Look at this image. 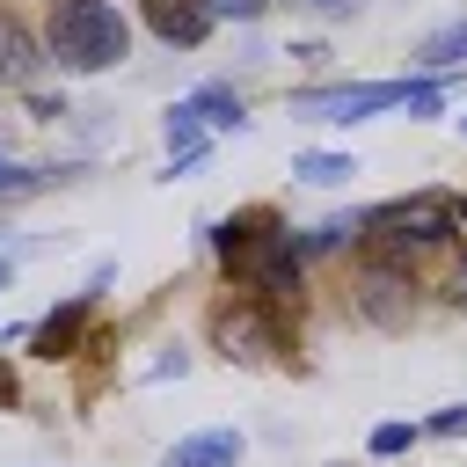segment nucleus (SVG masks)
<instances>
[{
	"label": "nucleus",
	"mask_w": 467,
	"mask_h": 467,
	"mask_svg": "<svg viewBox=\"0 0 467 467\" xmlns=\"http://www.w3.org/2000/svg\"><path fill=\"white\" fill-rule=\"evenodd\" d=\"M212 255L226 263V277H241L248 292H270V299H292L299 292V241L277 226V212H234L212 226Z\"/></svg>",
	"instance_id": "f257e3e1"
},
{
	"label": "nucleus",
	"mask_w": 467,
	"mask_h": 467,
	"mask_svg": "<svg viewBox=\"0 0 467 467\" xmlns=\"http://www.w3.org/2000/svg\"><path fill=\"white\" fill-rule=\"evenodd\" d=\"M44 51L58 73H109L131 58V22L117 0H51L44 7Z\"/></svg>",
	"instance_id": "f03ea898"
},
{
	"label": "nucleus",
	"mask_w": 467,
	"mask_h": 467,
	"mask_svg": "<svg viewBox=\"0 0 467 467\" xmlns=\"http://www.w3.org/2000/svg\"><path fill=\"white\" fill-rule=\"evenodd\" d=\"M387 109L438 117L445 88L438 80H343V88H299L292 95V117H314V124H365V117H387Z\"/></svg>",
	"instance_id": "7ed1b4c3"
},
{
	"label": "nucleus",
	"mask_w": 467,
	"mask_h": 467,
	"mask_svg": "<svg viewBox=\"0 0 467 467\" xmlns=\"http://www.w3.org/2000/svg\"><path fill=\"white\" fill-rule=\"evenodd\" d=\"M387 255H409V248H438V241H452L460 234V212H452V197H438V190H416V197H394V204H372L365 219H358Z\"/></svg>",
	"instance_id": "20e7f679"
},
{
	"label": "nucleus",
	"mask_w": 467,
	"mask_h": 467,
	"mask_svg": "<svg viewBox=\"0 0 467 467\" xmlns=\"http://www.w3.org/2000/svg\"><path fill=\"white\" fill-rule=\"evenodd\" d=\"M212 350H219L226 365H270V350H277V321L255 306V292H234V299L212 306Z\"/></svg>",
	"instance_id": "39448f33"
},
{
	"label": "nucleus",
	"mask_w": 467,
	"mask_h": 467,
	"mask_svg": "<svg viewBox=\"0 0 467 467\" xmlns=\"http://www.w3.org/2000/svg\"><path fill=\"white\" fill-rule=\"evenodd\" d=\"M139 7H146V29H153L168 51H197V44L212 36V22H219L204 0H139Z\"/></svg>",
	"instance_id": "423d86ee"
},
{
	"label": "nucleus",
	"mask_w": 467,
	"mask_h": 467,
	"mask_svg": "<svg viewBox=\"0 0 467 467\" xmlns=\"http://www.w3.org/2000/svg\"><path fill=\"white\" fill-rule=\"evenodd\" d=\"M44 66H51L44 36H36V29H29L15 7H0V88H29Z\"/></svg>",
	"instance_id": "0eeeda50"
},
{
	"label": "nucleus",
	"mask_w": 467,
	"mask_h": 467,
	"mask_svg": "<svg viewBox=\"0 0 467 467\" xmlns=\"http://www.w3.org/2000/svg\"><path fill=\"white\" fill-rule=\"evenodd\" d=\"M161 467H241V431H226V423L190 431V438H175V445H168V460H161Z\"/></svg>",
	"instance_id": "6e6552de"
},
{
	"label": "nucleus",
	"mask_w": 467,
	"mask_h": 467,
	"mask_svg": "<svg viewBox=\"0 0 467 467\" xmlns=\"http://www.w3.org/2000/svg\"><path fill=\"white\" fill-rule=\"evenodd\" d=\"M409 292H416V285H409L401 270H365V285H358V306H365L379 328H401V321H409V306H416Z\"/></svg>",
	"instance_id": "1a4fd4ad"
},
{
	"label": "nucleus",
	"mask_w": 467,
	"mask_h": 467,
	"mask_svg": "<svg viewBox=\"0 0 467 467\" xmlns=\"http://www.w3.org/2000/svg\"><path fill=\"white\" fill-rule=\"evenodd\" d=\"M88 306H95V285L73 292V299L36 328V358H73V343H80V328H88Z\"/></svg>",
	"instance_id": "9d476101"
},
{
	"label": "nucleus",
	"mask_w": 467,
	"mask_h": 467,
	"mask_svg": "<svg viewBox=\"0 0 467 467\" xmlns=\"http://www.w3.org/2000/svg\"><path fill=\"white\" fill-rule=\"evenodd\" d=\"M197 117H204V131H248V109H241V95L226 88V80H204L197 95Z\"/></svg>",
	"instance_id": "9b49d317"
},
{
	"label": "nucleus",
	"mask_w": 467,
	"mask_h": 467,
	"mask_svg": "<svg viewBox=\"0 0 467 467\" xmlns=\"http://www.w3.org/2000/svg\"><path fill=\"white\" fill-rule=\"evenodd\" d=\"M292 175H299V182H350L358 161H350V153H292Z\"/></svg>",
	"instance_id": "f8f14e48"
},
{
	"label": "nucleus",
	"mask_w": 467,
	"mask_h": 467,
	"mask_svg": "<svg viewBox=\"0 0 467 467\" xmlns=\"http://www.w3.org/2000/svg\"><path fill=\"white\" fill-rule=\"evenodd\" d=\"M431 73H445V66H460L467 58V22H452V29H438V36H423V51H416Z\"/></svg>",
	"instance_id": "ddd939ff"
},
{
	"label": "nucleus",
	"mask_w": 467,
	"mask_h": 467,
	"mask_svg": "<svg viewBox=\"0 0 467 467\" xmlns=\"http://www.w3.org/2000/svg\"><path fill=\"white\" fill-rule=\"evenodd\" d=\"M416 438H423V423H379V431H372V460H394V452H409Z\"/></svg>",
	"instance_id": "4468645a"
},
{
	"label": "nucleus",
	"mask_w": 467,
	"mask_h": 467,
	"mask_svg": "<svg viewBox=\"0 0 467 467\" xmlns=\"http://www.w3.org/2000/svg\"><path fill=\"white\" fill-rule=\"evenodd\" d=\"M343 241H350V219H328V226H314L299 241V255H321V248H343Z\"/></svg>",
	"instance_id": "2eb2a0df"
},
{
	"label": "nucleus",
	"mask_w": 467,
	"mask_h": 467,
	"mask_svg": "<svg viewBox=\"0 0 467 467\" xmlns=\"http://www.w3.org/2000/svg\"><path fill=\"white\" fill-rule=\"evenodd\" d=\"M460 431H467V401H452V409H438L423 423V438H460Z\"/></svg>",
	"instance_id": "dca6fc26"
},
{
	"label": "nucleus",
	"mask_w": 467,
	"mask_h": 467,
	"mask_svg": "<svg viewBox=\"0 0 467 467\" xmlns=\"http://www.w3.org/2000/svg\"><path fill=\"white\" fill-rule=\"evenodd\" d=\"M204 7H212L219 22H255V15L270 7V0H204Z\"/></svg>",
	"instance_id": "f3484780"
},
{
	"label": "nucleus",
	"mask_w": 467,
	"mask_h": 467,
	"mask_svg": "<svg viewBox=\"0 0 467 467\" xmlns=\"http://www.w3.org/2000/svg\"><path fill=\"white\" fill-rule=\"evenodd\" d=\"M292 7H314V15H343V7H358V0H292Z\"/></svg>",
	"instance_id": "a211bd4d"
},
{
	"label": "nucleus",
	"mask_w": 467,
	"mask_h": 467,
	"mask_svg": "<svg viewBox=\"0 0 467 467\" xmlns=\"http://www.w3.org/2000/svg\"><path fill=\"white\" fill-rule=\"evenodd\" d=\"M0 409H15V372H7V358H0Z\"/></svg>",
	"instance_id": "6ab92c4d"
},
{
	"label": "nucleus",
	"mask_w": 467,
	"mask_h": 467,
	"mask_svg": "<svg viewBox=\"0 0 467 467\" xmlns=\"http://www.w3.org/2000/svg\"><path fill=\"white\" fill-rule=\"evenodd\" d=\"M452 299H460V306H467V263H460V270H452Z\"/></svg>",
	"instance_id": "aec40b11"
},
{
	"label": "nucleus",
	"mask_w": 467,
	"mask_h": 467,
	"mask_svg": "<svg viewBox=\"0 0 467 467\" xmlns=\"http://www.w3.org/2000/svg\"><path fill=\"white\" fill-rule=\"evenodd\" d=\"M452 212H460V234H467V197H460V204H452Z\"/></svg>",
	"instance_id": "412c9836"
},
{
	"label": "nucleus",
	"mask_w": 467,
	"mask_h": 467,
	"mask_svg": "<svg viewBox=\"0 0 467 467\" xmlns=\"http://www.w3.org/2000/svg\"><path fill=\"white\" fill-rule=\"evenodd\" d=\"M460 139H467V117H460Z\"/></svg>",
	"instance_id": "4be33fe9"
},
{
	"label": "nucleus",
	"mask_w": 467,
	"mask_h": 467,
	"mask_svg": "<svg viewBox=\"0 0 467 467\" xmlns=\"http://www.w3.org/2000/svg\"><path fill=\"white\" fill-rule=\"evenodd\" d=\"M0 285H7V263H0Z\"/></svg>",
	"instance_id": "5701e85b"
},
{
	"label": "nucleus",
	"mask_w": 467,
	"mask_h": 467,
	"mask_svg": "<svg viewBox=\"0 0 467 467\" xmlns=\"http://www.w3.org/2000/svg\"><path fill=\"white\" fill-rule=\"evenodd\" d=\"M328 467H350V460H328Z\"/></svg>",
	"instance_id": "b1692460"
}]
</instances>
